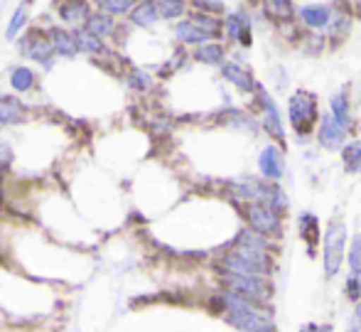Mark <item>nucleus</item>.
Returning a JSON list of instances; mask_svg holds the SVG:
<instances>
[{"mask_svg": "<svg viewBox=\"0 0 361 332\" xmlns=\"http://www.w3.org/2000/svg\"><path fill=\"white\" fill-rule=\"evenodd\" d=\"M172 32H175V40L180 45H190V47H197V45H204V42H212V40H216L214 35L209 32V30L202 28L197 20H192L190 15H185L182 20H177L175 28H172Z\"/></svg>", "mask_w": 361, "mask_h": 332, "instance_id": "nucleus-15", "label": "nucleus"}, {"mask_svg": "<svg viewBox=\"0 0 361 332\" xmlns=\"http://www.w3.org/2000/svg\"><path fill=\"white\" fill-rule=\"evenodd\" d=\"M342 165L347 172L359 175L361 172V141H349L342 148Z\"/></svg>", "mask_w": 361, "mask_h": 332, "instance_id": "nucleus-28", "label": "nucleus"}, {"mask_svg": "<svg viewBox=\"0 0 361 332\" xmlns=\"http://www.w3.org/2000/svg\"><path fill=\"white\" fill-rule=\"evenodd\" d=\"M337 5L347 8L349 13L354 15V18H361V0H337Z\"/></svg>", "mask_w": 361, "mask_h": 332, "instance_id": "nucleus-36", "label": "nucleus"}, {"mask_svg": "<svg viewBox=\"0 0 361 332\" xmlns=\"http://www.w3.org/2000/svg\"><path fill=\"white\" fill-rule=\"evenodd\" d=\"M347 332H361V300L357 303V308H354L352 318H349V328Z\"/></svg>", "mask_w": 361, "mask_h": 332, "instance_id": "nucleus-35", "label": "nucleus"}, {"mask_svg": "<svg viewBox=\"0 0 361 332\" xmlns=\"http://www.w3.org/2000/svg\"><path fill=\"white\" fill-rule=\"evenodd\" d=\"M298 227H300V239L305 242L307 251L314 254V249L319 244V219L312 212H302L298 219Z\"/></svg>", "mask_w": 361, "mask_h": 332, "instance_id": "nucleus-22", "label": "nucleus"}, {"mask_svg": "<svg viewBox=\"0 0 361 332\" xmlns=\"http://www.w3.org/2000/svg\"><path fill=\"white\" fill-rule=\"evenodd\" d=\"M231 247H243V249H256V251H273V242L263 234H258L256 229L246 227L236 234V239L231 242Z\"/></svg>", "mask_w": 361, "mask_h": 332, "instance_id": "nucleus-23", "label": "nucleus"}, {"mask_svg": "<svg viewBox=\"0 0 361 332\" xmlns=\"http://www.w3.org/2000/svg\"><path fill=\"white\" fill-rule=\"evenodd\" d=\"M219 283H221L224 290H231V293L251 298V300H256V303H268L273 295V288H271V283H268V278H258V275H241V273L221 271Z\"/></svg>", "mask_w": 361, "mask_h": 332, "instance_id": "nucleus-6", "label": "nucleus"}, {"mask_svg": "<svg viewBox=\"0 0 361 332\" xmlns=\"http://www.w3.org/2000/svg\"><path fill=\"white\" fill-rule=\"evenodd\" d=\"M140 0H101V10L109 15H128Z\"/></svg>", "mask_w": 361, "mask_h": 332, "instance_id": "nucleus-31", "label": "nucleus"}, {"mask_svg": "<svg viewBox=\"0 0 361 332\" xmlns=\"http://www.w3.org/2000/svg\"><path fill=\"white\" fill-rule=\"evenodd\" d=\"M192 10H202V13L212 15H226V5L224 0H190Z\"/></svg>", "mask_w": 361, "mask_h": 332, "instance_id": "nucleus-34", "label": "nucleus"}, {"mask_svg": "<svg viewBox=\"0 0 361 332\" xmlns=\"http://www.w3.org/2000/svg\"><path fill=\"white\" fill-rule=\"evenodd\" d=\"M157 8H160L162 20H182L190 8V0H157Z\"/></svg>", "mask_w": 361, "mask_h": 332, "instance_id": "nucleus-29", "label": "nucleus"}, {"mask_svg": "<svg viewBox=\"0 0 361 332\" xmlns=\"http://www.w3.org/2000/svg\"><path fill=\"white\" fill-rule=\"evenodd\" d=\"M322 268L324 278H334L339 275L344 261H347V224L342 217H332L322 234Z\"/></svg>", "mask_w": 361, "mask_h": 332, "instance_id": "nucleus-4", "label": "nucleus"}, {"mask_svg": "<svg viewBox=\"0 0 361 332\" xmlns=\"http://www.w3.org/2000/svg\"><path fill=\"white\" fill-rule=\"evenodd\" d=\"M192 59L200 64H207V66H221L226 62V45H221L219 40L197 45V47L192 49Z\"/></svg>", "mask_w": 361, "mask_h": 332, "instance_id": "nucleus-19", "label": "nucleus"}, {"mask_svg": "<svg viewBox=\"0 0 361 332\" xmlns=\"http://www.w3.org/2000/svg\"><path fill=\"white\" fill-rule=\"evenodd\" d=\"M241 217L246 227L256 229L258 234L268 237L271 242L283 239V214L263 202H241Z\"/></svg>", "mask_w": 361, "mask_h": 332, "instance_id": "nucleus-5", "label": "nucleus"}, {"mask_svg": "<svg viewBox=\"0 0 361 332\" xmlns=\"http://www.w3.org/2000/svg\"><path fill=\"white\" fill-rule=\"evenodd\" d=\"M128 20H130V25H135V28H143V30L152 28L157 20H162L160 8H157V0H140V3L128 13Z\"/></svg>", "mask_w": 361, "mask_h": 332, "instance_id": "nucleus-20", "label": "nucleus"}, {"mask_svg": "<svg viewBox=\"0 0 361 332\" xmlns=\"http://www.w3.org/2000/svg\"><path fill=\"white\" fill-rule=\"evenodd\" d=\"M241 3H248V5H256V3H261V0H241Z\"/></svg>", "mask_w": 361, "mask_h": 332, "instance_id": "nucleus-38", "label": "nucleus"}, {"mask_svg": "<svg viewBox=\"0 0 361 332\" xmlns=\"http://www.w3.org/2000/svg\"><path fill=\"white\" fill-rule=\"evenodd\" d=\"M57 15L69 28H81L91 18V5L89 0H62L57 5Z\"/></svg>", "mask_w": 361, "mask_h": 332, "instance_id": "nucleus-17", "label": "nucleus"}, {"mask_svg": "<svg viewBox=\"0 0 361 332\" xmlns=\"http://www.w3.org/2000/svg\"><path fill=\"white\" fill-rule=\"evenodd\" d=\"M27 20H30L27 5H18V8H15V13L10 15L8 28H5V40H8V42H15V40L20 37V32L25 30V25H27Z\"/></svg>", "mask_w": 361, "mask_h": 332, "instance_id": "nucleus-27", "label": "nucleus"}, {"mask_svg": "<svg viewBox=\"0 0 361 332\" xmlns=\"http://www.w3.org/2000/svg\"><path fill=\"white\" fill-rule=\"evenodd\" d=\"M258 170L266 180L281 182V177L286 175V153H283V148H278L276 143H268L258 153Z\"/></svg>", "mask_w": 361, "mask_h": 332, "instance_id": "nucleus-13", "label": "nucleus"}, {"mask_svg": "<svg viewBox=\"0 0 361 332\" xmlns=\"http://www.w3.org/2000/svg\"><path fill=\"white\" fill-rule=\"evenodd\" d=\"M3 131H5V126H3V124H0V138H3Z\"/></svg>", "mask_w": 361, "mask_h": 332, "instance_id": "nucleus-39", "label": "nucleus"}, {"mask_svg": "<svg viewBox=\"0 0 361 332\" xmlns=\"http://www.w3.org/2000/svg\"><path fill=\"white\" fill-rule=\"evenodd\" d=\"M18 47L23 57H27L30 62L42 66L44 71L54 69V64H57V52H54L52 42H49L47 30H44V32L37 28L30 30L27 35H23V37L18 40Z\"/></svg>", "mask_w": 361, "mask_h": 332, "instance_id": "nucleus-7", "label": "nucleus"}, {"mask_svg": "<svg viewBox=\"0 0 361 332\" xmlns=\"http://www.w3.org/2000/svg\"><path fill=\"white\" fill-rule=\"evenodd\" d=\"M47 35H49V42H52L54 52L57 57L62 59H74L79 52V45H76V37H74V30H67L62 25H52L47 28Z\"/></svg>", "mask_w": 361, "mask_h": 332, "instance_id": "nucleus-16", "label": "nucleus"}, {"mask_svg": "<svg viewBox=\"0 0 361 332\" xmlns=\"http://www.w3.org/2000/svg\"><path fill=\"white\" fill-rule=\"evenodd\" d=\"M224 37L231 45H241V47L253 45V20L243 8L224 15Z\"/></svg>", "mask_w": 361, "mask_h": 332, "instance_id": "nucleus-10", "label": "nucleus"}, {"mask_svg": "<svg viewBox=\"0 0 361 332\" xmlns=\"http://www.w3.org/2000/svg\"><path fill=\"white\" fill-rule=\"evenodd\" d=\"M263 15L276 25H288L298 18V5L295 0H261Z\"/></svg>", "mask_w": 361, "mask_h": 332, "instance_id": "nucleus-18", "label": "nucleus"}, {"mask_svg": "<svg viewBox=\"0 0 361 332\" xmlns=\"http://www.w3.org/2000/svg\"><path fill=\"white\" fill-rule=\"evenodd\" d=\"M221 76L228 81V84L233 86L236 91H241V94H256V76H253V71L248 69L246 64H241L238 59H226L221 66Z\"/></svg>", "mask_w": 361, "mask_h": 332, "instance_id": "nucleus-12", "label": "nucleus"}, {"mask_svg": "<svg viewBox=\"0 0 361 332\" xmlns=\"http://www.w3.org/2000/svg\"><path fill=\"white\" fill-rule=\"evenodd\" d=\"M319 119H322L319 101L312 91L298 89L288 99V121H290V129L298 136V141H307L312 136V131L319 126Z\"/></svg>", "mask_w": 361, "mask_h": 332, "instance_id": "nucleus-3", "label": "nucleus"}, {"mask_svg": "<svg viewBox=\"0 0 361 332\" xmlns=\"http://www.w3.org/2000/svg\"><path fill=\"white\" fill-rule=\"evenodd\" d=\"M300 332H334L332 330V325H314V323H310V325H305Z\"/></svg>", "mask_w": 361, "mask_h": 332, "instance_id": "nucleus-37", "label": "nucleus"}, {"mask_svg": "<svg viewBox=\"0 0 361 332\" xmlns=\"http://www.w3.org/2000/svg\"><path fill=\"white\" fill-rule=\"evenodd\" d=\"M347 266L352 273H361V234H354L347 247Z\"/></svg>", "mask_w": 361, "mask_h": 332, "instance_id": "nucleus-32", "label": "nucleus"}, {"mask_svg": "<svg viewBox=\"0 0 361 332\" xmlns=\"http://www.w3.org/2000/svg\"><path fill=\"white\" fill-rule=\"evenodd\" d=\"M74 37H76V45H79V52L84 54H91V57H99V54L106 52V42L94 35L91 30H86L84 25L81 28H74Z\"/></svg>", "mask_w": 361, "mask_h": 332, "instance_id": "nucleus-24", "label": "nucleus"}, {"mask_svg": "<svg viewBox=\"0 0 361 332\" xmlns=\"http://www.w3.org/2000/svg\"><path fill=\"white\" fill-rule=\"evenodd\" d=\"M152 84H155V79H152V74L147 69H143V66H133V69L128 71V86L133 91H138V94L150 91Z\"/></svg>", "mask_w": 361, "mask_h": 332, "instance_id": "nucleus-30", "label": "nucleus"}, {"mask_svg": "<svg viewBox=\"0 0 361 332\" xmlns=\"http://www.w3.org/2000/svg\"><path fill=\"white\" fill-rule=\"evenodd\" d=\"M84 28L91 30L94 35H99L101 40L111 37V35L118 30V28H116V18H114V15H109V13H91V18L86 20Z\"/></svg>", "mask_w": 361, "mask_h": 332, "instance_id": "nucleus-26", "label": "nucleus"}, {"mask_svg": "<svg viewBox=\"0 0 361 332\" xmlns=\"http://www.w3.org/2000/svg\"><path fill=\"white\" fill-rule=\"evenodd\" d=\"M253 96H256L258 111H261V129L266 131L276 143L286 146V124H283V114H281V109H278L273 94L263 84H258Z\"/></svg>", "mask_w": 361, "mask_h": 332, "instance_id": "nucleus-8", "label": "nucleus"}, {"mask_svg": "<svg viewBox=\"0 0 361 332\" xmlns=\"http://www.w3.org/2000/svg\"><path fill=\"white\" fill-rule=\"evenodd\" d=\"M329 114H332L337 121H342L344 126L352 129V101H349L347 89L334 91L332 94V99H329Z\"/></svg>", "mask_w": 361, "mask_h": 332, "instance_id": "nucleus-25", "label": "nucleus"}, {"mask_svg": "<svg viewBox=\"0 0 361 332\" xmlns=\"http://www.w3.org/2000/svg\"><path fill=\"white\" fill-rule=\"evenodd\" d=\"M219 271H228V273H241V275H258V278H271L276 271V259L273 251H256V249H243L231 247L219 256Z\"/></svg>", "mask_w": 361, "mask_h": 332, "instance_id": "nucleus-2", "label": "nucleus"}, {"mask_svg": "<svg viewBox=\"0 0 361 332\" xmlns=\"http://www.w3.org/2000/svg\"><path fill=\"white\" fill-rule=\"evenodd\" d=\"M334 5L329 3H302L298 8V20L302 28H307L310 32H327L329 23H332Z\"/></svg>", "mask_w": 361, "mask_h": 332, "instance_id": "nucleus-11", "label": "nucleus"}, {"mask_svg": "<svg viewBox=\"0 0 361 332\" xmlns=\"http://www.w3.org/2000/svg\"><path fill=\"white\" fill-rule=\"evenodd\" d=\"M314 138H317V146L324 148V150H342L344 146H347V138H349V126H344L342 121H337L332 114H322V119H319V126L317 131H314Z\"/></svg>", "mask_w": 361, "mask_h": 332, "instance_id": "nucleus-9", "label": "nucleus"}, {"mask_svg": "<svg viewBox=\"0 0 361 332\" xmlns=\"http://www.w3.org/2000/svg\"><path fill=\"white\" fill-rule=\"evenodd\" d=\"M216 305L221 310L224 320L238 332H276L278 325L273 320L271 310L263 308V303H256L251 298H243L231 290L216 293Z\"/></svg>", "mask_w": 361, "mask_h": 332, "instance_id": "nucleus-1", "label": "nucleus"}, {"mask_svg": "<svg viewBox=\"0 0 361 332\" xmlns=\"http://www.w3.org/2000/svg\"><path fill=\"white\" fill-rule=\"evenodd\" d=\"M344 295H347L349 303L357 305L361 300V273H352L349 271L347 280H344Z\"/></svg>", "mask_w": 361, "mask_h": 332, "instance_id": "nucleus-33", "label": "nucleus"}, {"mask_svg": "<svg viewBox=\"0 0 361 332\" xmlns=\"http://www.w3.org/2000/svg\"><path fill=\"white\" fill-rule=\"evenodd\" d=\"M30 121V106L15 94H0V124L5 129H18Z\"/></svg>", "mask_w": 361, "mask_h": 332, "instance_id": "nucleus-14", "label": "nucleus"}, {"mask_svg": "<svg viewBox=\"0 0 361 332\" xmlns=\"http://www.w3.org/2000/svg\"><path fill=\"white\" fill-rule=\"evenodd\" d=\"M8 81H10V89H13L15 94H30V91L37 86V74H35L30 66L18 64L10 69Z\"/></svg>", "mask_w": 361, "mask_h": 332, "instance_id": "nucleus-21", "label": "nucleus"}]
</instances>
